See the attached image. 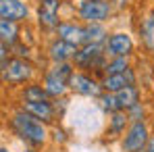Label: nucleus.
<instances>
[{"label": "nucleus", "mask_w": 154, "mask_h": 152, "mask_svg": "<svg viewBox=\"0 0 154 152\" xmlns=\"http://www.w3.org/2000/svg\"><path fill=\"white\" fill-rule=\"evenodd\" d=\"M98 104H100V108H102L104 113H108V115L121 110L119 108V102H117V94H110V92H104L102 96L98 98Z\"/></svg>", "instance_id": "22"}, {"label": "nucleus", "mask_w": 154, "mask_h": 152, "mask_svg": "<svg viewBox=\"0 0 154 152\" xmlns=\"http://www.w3.org/2000/svg\"><path fill=\"white\" fill-rule=\"evenodd\" d=\"M35 73V67L29 63V58L13 56L4 67H2V81L6 85H21L29 81Z\"/></svg>", "instance_id": "4"}, {"label": "nucleus", "mask_w": 154, "mask_h": 152, "mask_svg": "<svg viewBox=\"0 0 154 152\" xmlns=\"http://www.w3.org/2000/svg\"><path fill=\"white\" fill-rule=\"evenodd\" d=\"M104 48H106L108 56H131L135 44H133V38L129 33H125V31H112L106 38Z\"/></svg>", "instance_id": "9"}, {"label": "nucleus", "mask_w": 154, "mask_h": 152, "mask_svg": "<svg viewBox=\"0 0 154 152\" xmlns=\"http://www.w3.org/2000/svg\"><path fill=\"white\" fill-rule=\"evenodd\" d=\"M44 100H50V96L42 83H27L21 92V102H44Z\"/></svg>", "instance_id": "17"}, {"label": "nucleus", "mask_w": 154, "mask_h": 152, "mask_svg": "<svg viewBox=\"0 0 154 152\" xmlns=\"http://www.w3.org/2000/svg\"><path fill=\"white\" fill-rule=\"evenodd\" d=\"M129 67V56H110L106 67H104V75H115V73H125Z\"/></svg>", "instance_id": "21"}, {"label": "nucleus", "mask_w": 154, "mask_h": 152, "mask_svg": "<svg viewBox=\"0 0 154 152\" xmlns=\"http://www.w3.org/2000/svg\"><path fill=\"white\" fill-rule=\"evenodd\" d=\"M29 17V4L25 0H0V19L21 23Z\"/></svg>", "instance_id": "12"}, {"label": "nucleus", "mask_w": 154, "mask_h": 152, "mask_svg": "<svg viewBox=\"0 0 154 152\" xmlns=\"http://www.w3.org/2000/svg\"><path fill=\"white\" fill-rule=\"evenodd\" d=\"M129 115V121L133 123V121H144V106H142V102L140 104H135V106H131L127 110Z\"/></svg>", "instance_id": "23"}, {"label": "nucleus", "mask_w": 154, "mask_h": 152, "mask_svg": "<svg viewBox=\"0 0 154 152\" xmlns=\"http://www.w3.org/2000/svg\"><path fill=\"white\" fill-rule=\"evenodd\" d=\"M63 6V0H40L38 4V25L46 31H56L60 25L58 11Z\"/></svg>", "instance_id": "8"}, {"label": "nucleus", "mask_w": 154, "mask_h": 152, "mask_svg": "<svg viewBox=\"0 0 154 152\" xmlns=\"http://www.w3.org/2000/svg\"><path fill=\"white\" fill-rule=\"evenodd\" d=\"M129 123H131V121H129L127 110H117V113L108 115V129H106V133H108L110 138L125 135V131H127Z\"/></svg>", "instance_id": "15"}, {"label": "nucleus", "mask_w": 154, "mask_h": 152, "mask_svg": "<svg viewBox=\"0 0 154 152\" xmlns=\"http://www.w3.org/2000/svg\"><path fill=\"white\" fill-rule=\"evenodd\" d=\"M140 33H142V42L148 50L154 52V11H150L140 25Z\"/></svg>", "instance_id": "20"}, {"label": "nucleus", "mask_w": 154, "mask_h": 152, "mask_svg": "<svg viewBox=\"0 0 154 152\" xmlns=\"http://www.w3.org/2000/svg\"><path fill=\"white\" fill-rule=\"evenodd\" d=\"M112 13V2L108 0H81L77 4V15L83 23H104Z\"/></svg>", "instance_id": "5"}, {"label": "nucleus", "mask_w": 154, "mask_h": 152, "mask_svg": "<svg viewBox=\"0 0 154 152\" xmlns=\"http://www.w3.org/2000/svg\"><path fill=\"white\" fill-rule=\"evenodd\" d=\"M148 138H150V129L146 121H133L129 123L125 135L121 138V148L123 152H144Z\"/></svg>", "instance_id": "6"}, {"label": "nucleus", "mask_w": 154, "mask_h": 152, "mask_svg": "<svg viewBox=\"0 0 154 152\" xmlns=\"http://www.w3.org/2000/svg\"><path fill=\"white\" fill-rule=\"evenodd\" d=\"M127 85H135V73H133L131 67H129L125 73H115V75H104L102 77V90L104 92L117 94V92L125 90Z\"/></svg>", "instance_id": "14"}, {"label": "nucleus", "mask_w": 154, "mask_h": 152, "mask_svg": "<svg viewBox=\"0 0 154 152\" xmlns=\"http://www.w3.org/2000/svg\"><path fill=\"white\" fill-rule=\"evenodd\" d=\"M21 108L27 110L29 115H33L35 119L44 121L46 125L48 123H54L56 119V108H54V102L52 100H44V102H21Z\"/></svg>", "instance_id": "13"}, {"label": "nucleus", "mask_w": 154, "mask_h": 152, "mask_svg": "<svg viewBox=\"0 0 154 152\" xmlns=\"http://www.w3.org/2000/svg\"><path fill=\"white\" fill-rule=\"evenodd\" d=\"M108 36L104 23H85V44H104Z\"/></svg>", "instance_id": "19"}, {"label": "nucleus", "mask_w": 154, "mask_h": 152, "mask_svg": "<svg viewBox=\"0 0 154 152\" xmlns=\"http://www.w3.org/2000/svg\"><path fill=\"white\" fill-rule=\"evenodd\" d=\"M19 33H21L19 23L0 19V40H2V44H6V46L13 48L15 44H19Z\"/></svg>", "instance_id": "16"}, {"label": "nucleus", "mask_w": 154, "mask_h": 152, "mask_svg": "<svg viewBox=\"0 0 154 152\" xmlns=\"http://www.w3.org/2000/svg\"><path fill=\"white\" fill-rule=\"evenodd\" d=\"M144 152H154V133H150V138H148V144H146Z\"/></svg>", "instance_id": "25"}, {"label": "nucleus", "mask_w": 154, "mask_h": 152, "mask_svg": "<svg viewBox=\"0 0 154 152\" xmlns=\"http://www.w3.org/2000/svg\"><path fill=\"white\" fill-rule=\"evenodd\" d=\"M73 73H75L73 63H52V67L44 73V81H42L50 100L63 98L69 92V81H71Z\"/></svg>", "instance_id": "2"}, {"label": "nucleus", "mask_w": 154, "mask_h": 152, "mask_svg": "<svg viewBox=\"0 0 154 152\" xmlns=\"http://www.w3.org/2000/svg\"><path fill=\"white\" fill-rule=\"evenodd\" d=\"M69 90L73 94H79V96H85V98H100L104 94L102 90V81H98L96 77L88 75L83 71H75L71 81H69Z\"/></svg>", "instance_id": "7"}, {"label": "nucleus", "mask_w": 154, "mask_h": 152, "mask_svg": "<svg viewBox=\"0 0 154 152\" xmlns=\"http://www.w3.org/2000/svg\"><path fill=\"white\" fill-rule=\"evenodd\" d=\"M117 102H119L121 110H129L131 106L140 104V90L135 85H127L125 90L117 92Z\"/></svg>", "instance_id": "18"}, {"label": "nucleus", "mask_w": 154, "mask_h": 152, "mask_svg": "<svg viewBox=\"0 0 154 152\" xmlns=\"http://www.w3.org/2000/svg\"><path fill=\"white\" fill-rule=\"evenodd\" d=\"M56 38L73 44V46H83L85 44V25L75 23V21H60V25L56 27Z\"/></svg>", "instance_id": "10"}, {"label": "nucleus", "mask_w": 154, "mask_h": 152, "mask_svg": "<svg viewBox=\"0 0 154 152\" xmlns=\"http://www.w3.org/2000/svg\"><path fill=\"white\" fill-rule=\"evenodd\" d=\"M11 50L15 52V56H19V58H29V48L23 46V44H15Z\"/></svg>", "instance_id": "24"}, {"label": "nucleus", "mask_w": 154, "mask_h": 152, "mask_svg": "<svg viewBox=\"0 0 154 152\" xmlns=\"http://www.w3.org/2000/svg\"><path fill=\"white\" fill-rule=\"evenodd\" d=\"M46 54L52 63H73L77 54V46L60 40V38H54V40H50V44L46 48Z\"/></svg>", "instance_id": "11"}, {"label": "nucleus", "mask_w": 154, "mask_h": 152, "mask_svg": "<svg viewBox=\"0 0 154 152\" xmlns=\"http://www.w3.org/2000/svg\"><path fill=\"white\" fill-rule=\"evenodd\" d=\"M106 48L104 44H83L77 48L73 65L77 69H102L106 67Z\"/></svg>", "instance_id": "3"}, {"label": "nucleus", "mask_w": 154, "mask_h": 152, "mask_svg": "<svg viewBox=\"0 0 154 152\" xmlns=\"http://www.w3.org/2000/svg\"><path fill=\"white\" fill-rule=\"evenodd\" d=\"M8 123H11V129L25 142L27 146H31V148H42L48 142V135L50 133H48L46 123L40 121V119H35L33 115H29L23 108L15 110L11 115Z\"/></svg>", "instance_id": "1"}, {"label": "nucleus", "mask_w": 154, "mask_h": 152, "mask_svg": "<svg viewBox=\"0 0 154 152\" xmlns=\"http://www.w3.org/2000/svg\"><path fill=\"white\" fill-rule=\"evenodd\" d=\"M0 152H11V150H8L6 146H2V148H0Z\"/></svg>", "instance_id": "26"}]
</instances>
